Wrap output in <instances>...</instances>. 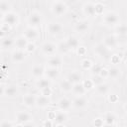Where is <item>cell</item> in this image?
Here are the masks:
<instances>
[{"mask_svg": "<svg viewBox=\"0 0 127 127\" xmlns=\"http://www.w3.org/2000/svg\"><path fill=\"white\" fill-rule=\"evenodd\" d=\"M103 23L108 27H115L117 24L120 23L119 14L115 11H107L102 16Z\"/></svg>", "mask_w": 127, "mask_h": 127, "instance_id": "1", "label": "cell"}, {"mask_svg": "<svg viewBox=\"0 0 127 127\" xmlns=\"http://www.w3.org/2000/svg\"><path fill=\"white\" fill-rule=\"evenodd\" d=\"M33 116L27 111H18L16 113V125L17 126H29L33 125Z\"/></svg>", "mask_w": 127, "mask_h": 127, "instance_id": "2", "label": "cell"}, {"mask_svg": "<svg viewBox=\"0 0 127 127\" xmlns=\"http://www.w3.org/2000/svg\"><path fill=\"white\" fill-rule=\"evenodd\" d=\"M51 11L55 16L61 17L65 15V13L67 12V6L62 1H55L51 6Z\"/></svg>", "mask_w": 127, "mask_h": 127, "instance_id": "3", "label": "cell"}, {"mask_svg": "<svg viewBox=\"0 0 127 127\" xmlns=\"http://www.w3.org/2000/svg\"><path fill=\"white\" fill-rule=\"evenodd\" d=\"M27 21H28L29 26L37 28L43 23V15L38 11H33L29 14Z\"/></svg>", "mask_w": 127, "mask_h": 127, "instance_id": "4", "label": "cell"}, {"mask_svg": "<svg viewBox=\"0 0 127 127\" xmlns=\"http://www.w3.org/2000/svg\"><path fill=\"white\" fill-rule=\"evenodd\" d=\"M2 21H3V23L9 25L10 27H14V26H17V24L19 23V16L17 13H15L13 11H9V12L3 14Z\"/></svg>", "mask_w": 127, "mask_h": 127, "instance_id": "5", "label": "cell"}, {"mask_svg": "<svg viewBox=\"0 0 127 127\" xmlns=\"http://www.w3.org/2000/svg\"><path fill=\"white\" fill-rule=\"evenodd\" d=\"M94 53L103 60H109L111 56V50L106 48L102 43H99L94 47Z\"/></svg>", "mask_w": 127, "mask_h": 127, "instance_id": "6", "label": "cell"}, {"mask_svg": "<svg viewBox=\"0 0 127 127\" xmlns=\"http://www.w3.org/2000/svg\"><path fill=\"white\" fill-rule=\"evenodd\" d=\"M23 37H24L28 42H35V41L38 40V38H39V32H38L37 28L29 26V27H27V28L24 30Z\"/></svg>", "mask_w": 127, "mask_h": 127, "instance_id": "7", "label": "cell"}, {"mask_svg": "<svg viewBox=\"0 0 127 127\" xmlns=\"http://www.w3.org/2000/svg\"><path fill=\"white\" fill-rule=\"evenodd\" d=\"M67 119H68V117H67L66 112L63 111V110H59V111L55 112V117L53 119L54 125H56V126H64Z\"/></svg>", "mask_w": 127, "mask_h": 127, "instance_id": "8", "label": "cell"}, {"mask_svg": "<svg viewBox=\"0 0 127 127\" xmlns=\"http://www.w3.org/2000/svg\"><path fill=\"white\" fill-rule=\"evenodd\" d=\"M41 52L47 57L54 56L57 53V45L52 42H46L41 47Z\"/></svg>", "mask_w": 127, "mask_h": 127, "instance_id": "9", "label": "cell"}, {"mask_svg": "<svg viewBox=\"0 0 127 127\" xmlns=\"http://www.w3.org/2000/svg\"><path fill=\"white\" fill-rule=\"evenodd\" d=\"M64 30V27L61 23L58 22H50L47 26V32L52 36H58L60 35Z\"/></svg>", "mask_w": 127, "mask_h": 127, "instance_id": "10", "label": "cell"}, {"mask_svg": "<svg viewBox=\"0 0 127 127\" xmlns=\"http://www.w3.org/2000/svg\"><path fill=\"white\" fill-rule=\"evenodd\" d=\"M102 44H103L106 48H108L109 50H113V49H115V48L117 47V45H118V40H117L116 36H114V35H107V36H105V37L103 38Z\"/></svg>", "mask_w": 127, "mask_h": 127, "instance_id": "11", "label": "cell"}, {"mask_svg": "<svg viewBox=\"0 0 127 127\" xmlns=\"http://www.w3.org/2000/svg\"><path fill=\"white\" fill-rule=\"evenodd\" d=\"M87 103H88V101H87V99H86L83 95H81V96H76V97L71 101L72 107L75 108V109H77V110H82V109H84V108L87 106Z\"/></svg>", "mask_w": 127, "mask_h": 127, "instance_id": "12", "label": "cell"}, {"mask_svg": "<svg viewBox=\"0 0 127 127\" xmlns=\"http://www.w3.org/2000/svg\"><path fill=\"white\" fill-rule=\"evenodd\" d=\"M19 95V89L15 84H8L4 88V96L8 98H16Z\"/></svg>", "mask_w": 127, "mask_h": 127, "instance_id": "13", "label": "cell"}, {"mask_svg": "<svg viewBox=\"0 0 127 127\" xmlns=\"http://www.w3.org/2000/svg\"><path fill=\"white\" fill-rule=\"evenodd\" d=\"M26 52L21 50H15L11 54V61L15 64H20L26 60Z\"/></svg>", "mask_w": 127, "mask_h": 127, "instance_id": "14", "label": "cell"}, {"mask_svg": "<svg viewBox=\"0 0 127 127\" xmlns=\"http://www.w3.org/2000/svg\"><path fill=\"white\" fill-rule=\"evenodd\" d=\"M50 104H51V99L49 96H45L42 94L39 96H36V106L38 108L44 109V108H47Z\"/></svg>", "mask_w": 127, "mask_h": 127, "instance_id": "15", "label": "cell"}, {"mask_svg": "<svg viewBox=\"0 0 127 127\" xmlns=\"http://www.w3.org/2000/svg\"><path fill=\"white\" fill-rule=\"evenodd\" d=\"M58 107L60 110L63 111H69L72 108V104H71V100L67 97H62L59 102H58Z\"/></svg>", "mask_w": 127, "mask_h": 127, "instance_id": "16", "label": "cell"}, {"mask_svg": "<svg viewBox=\"0 0 127 127\" xmlns=\"http://www.w3.org/2000/svg\"><path fill=\"white\" fill-rule=\"evenodd\" d=\"M122 75V70L120 67L112 66L109 69H107V78H110L112 80H116L120 78Z\"/></svg>", "mask_w": 127, "mask_h": 127, "instance_id": "17", "label": "cell"}, {"mask_svg": "<svg viewBox=\"0 0 127 127\" xmlns=\"http://www.w3.org/2000/svg\"><path fill=\"white\" fill-rule=\"evenodd\" d=\"M22 102H23V105H25L26 107L32 108V107L36 106V96L32 93H27L23 96Z\"/></svg>", "mask_w": 127, "mask_h": 127, "instance_id": "18", "label": "cell"}, {"mask_svg": "<svg viewBox=\"0 0 127 127\" xmlns=\"http://www.w3.org/2000/svg\"><path fill=\"white\" fill-rule=\"evenodd\" d=\"M82 12L84 15H86L87 17H95V9H94V3L92 2H86L83 4L82 6Z\"/></svg>", "mask_w": 127, "mask_h": 127, "instance_id": "19", "label": "cell"}, {"mask_svg": "<svg viewBox=\"0 0 127 127\" xmlns=\"http://www.w3.org/2000/svg\"><path fill=\"white\" fill-rule=\"evenodd\" d=\"M66 79L69 80L72 84L77 83V82H81L82 80V73L79 70H72L70 72H68Z\"/></svg>", "mask_w": 127, "mask_h": 127, "instance_id": "20", "label": "cell"}, {"mask_svg": "<svg viewBox=\"0 0 127 127\" xmlns=\"http://www.w3.org/2000/svg\"><path fill=\"white\" fill-rule=\"evenodd\" d=\"M47 66H51V67H60L63 64V60L61 57H58V56H51L48 58L47 60Z\"/></svg>", "mask_w": 127, "mask_h": 127, "instance_id": "21", "label": "cell"}, {"mask_svg": "<svg viewBox=\"0 0 127 127\" xmlns=\"http://www.w3.org/2000/svg\"><path fill=\"white\" fill-rule=\"evenodd\" d=\"M45 74L46 76L51 79V80H54V79H57L59 78L60 76V69L58 67H51V66H47L45 68Z\"/></svg>", "mask_w": 127, "mask_h": 127, "instance_id": "22", "label": "cell"}, {"mask_svg": "<svg viewBox=\"0 0 127 127\" xmlns=\"http://www.w3.org/2000/svg\"><path fill=\"white\" fill-rule=\"evenodd\" d=\"M31 74L34 78H40L45 74V67L41 64H35L31 68Z\"/></svg>", "mask_w": 127, "mask_h": 127, "instance_id": "23", "label": "cell"}, {"mask_svg": "<svg viewBox=\"0 0 127 127\" xmlns=\"http://www.w3.org/2000/svg\"><path fill=\"white\" fill-rule=\"evenodd\" d=\"M94 87H95V92L98 95H107L109 93V91H110L109 84L106 83L105 81L102 82V83H99V84L95 85Z\"/></svg>", "mask_w": 127, "mask_h": 127, "instance_id": "24", "label": "cell"}, {"mask_svg": "<svg viewBox=\"0 0 127 127\" xmlns=\"http://www.w3.org/2000/svg\"><path fill=\"white\" fill-rule=\"evenodd\" d=\"M102 119H103L104 125H106V126H114L116 124L117 117L113 112H107V113H105V115H104V117Z\"/></svg>", "mask_w": 127, "mask_h": 127, "instance_id": "25", "label": "cell"}, {"mask_svg": "<svg viewBox=\"0 0 127 127\" xmlns=\"http://www.w3.org/2000/svg\"><path fill=\"white\" fill-rule=\"evenodd\" d=\"M64 41H65L67 47L69 48V50H76L77 47L80 46V45H79V40H78L75 36H71V35H70V36H68Z\"/></svg>", "mask_w": 127, "mask_h": 127, "instance_id": "26", "label": "cell"}, {"mask_svg": "<svg viewBox=\"0 0 127 127\" xmlns=\"http://www.w3.org/2000/svg\"><path fill=\"white\" fill-rule=\"evenodd\" d=\"M88 29H89V24H88L87 21H78L74 25L75 32L80 33V34L85 33L86 31H88Z\"/></svg>", "mask_w": 127, "mask_h": 127, "instance_id": "27", "label": "cell"}, {"mask_svg": "<svg viewBox=\"0 0 127 127\" xmlns=\"http://www.w3.org/2000/svg\"><path fill=\"white\" fill-rule=\"evenodd\" d=\"M71 92H72L74 95H76V96H81V95H84V94L86 93V90H85V88L83 87V85H82L81 82H77V83L72 84Z\"/></svg>", "mask_w": 127, "mask_h": 127, "instance_id": "28", "label": "cell"}, {"mask_svg": "<svg viewBox=\"0 0 127 127\" xmlns=\"http://www.w3.org/2000/svg\"><path fill=\"white\" fill-rule=\"evenodd\" d=\"M27 44H28V41L23 36H20L16 40H14V47L16 48V50L25 51V48H26Z\"/></svg>", "mask_w": 127, "mask_h": 127, "instance_id": "29", "label": "cell"}, {"mask_svg": "<svg viewBox=\"0 0 127 127\" xmlns=\"http://www.w3.org/2000/svg\"><path fill=\"white\" fill-rule=\"evenodd\" d=\"M1 49L4 51H8L10 49H12L14 47V40L12 38H8V37H4L1 39Z\"/></svg>", "mask_w": 127, "mask_h": 127, "instance_id": "30", "label": "cell"}, {"mask_svg": "<svg viewBox=\"0 0 127 127\" xmlns=\"http://www.w3.org/2000/svg\"><path fill=\"white\" fill-rule=\"evenodd\" d=\"M51 84H52V82H51V79H49L48 77H40V78H38L37 79V81H36V86H37V88L38 89H43V88H45V87H49V86H51Z\"/></svg>", "mask_w": 127, "mask_h": 127, "instance_id": "31", "label": "cell"}, {"mask_svg": "<svg viewBox=\"0 0 127 127\" xmlns=\"http://www.w3.org/2000/svg\"><path fill=\"white\" fill-rule=\"evenodd\" d=\"M59 87L61 89L62 92H64V93H68V92H71V88H72V83L67 80L66 78L62 80L59 84Z\"/></svg>", "mask_w": 127, "mask_h": 127, "instance_id": "32", "label": "cell"}, {"mask_svg": "<svg viewBox=\"0 0 127 127\" xmlns=\"http://www.w3.org/2000/svg\"><path fill=\"white\" fill-rule=\"evenodd\" d=\"M127 34V27L125 23H119L115 26V35L119 37H125Z\"/></svg>", "mask_w": 127, "mask_h": 127, "instance_id": "33", "label": "cell"}, {"mask_svg": "<svg viewBox=\"0 0 127 127\" xmlns=\"http://www.w3.org/2000/svg\"><path fill=\"white\" fill-rule=\"evenodd\" d=\"M69 48L67 47L65 41H61L60 43L57 44V53L61 54V55H65L69 52Z\"/></svg>", "mask_w": 127, "mask_h": 127, "instance_id": "34", "label": "cell"}, {"mask_svg": "<svg viewBox=\"0 0 127 127\" xmlns=\"http://www.w3.org/2000/svg\"><path fill=\"white\" fill-rule=\"evenodd\" d=\"M9 11H11V5L7 1H1L0 0V12L2 14H5Z\"/></svg>", "mask_w": 127, "mask_h": 127, "instance_id": "35", "label": "cell"}, {"mask_svg": "<svg viewBox=\"0 0 127 127\" xmlns=\"http://www.w3.org/2000/svg\"><path fill=\"white\" fill-rule=\"evenodd\" d=\"M91 65H92V62L89 59H83L80 62V66L84 70H89L90 67H91Z\"/></svg>", "mask_w": 127, "mask_h": 127, "instance_id": "36", "label": "cell"}, {"mask_svg": "<svg viewBox=\"0 0 127 127\" xmlns=\"http://www.w3.org/2000/svg\"><path fill=\"white\" fill-rule=\"evenodd\" d=\"M104 8H105V6H104L102 3H100V2L95 3V4H94L95 15L97 16V15H102V14H104Z\"/></svg>", "mask_w": 127, "mask_h": 127, "instance_id": "37", "label": "cell"}, {"mask_svg": "<svg viewBox=\"0 0 127 127\" xmlns=\"http://www.w3.org/2000/svg\"><path fill=\"white\" fill-rule=\"evenodd\" d=\"M90 79H91L92 83L94 84V86L97 85V84H99V83L104 82V78L101 75H99V74H92V76H91Z\"/></svg>", "mask_w": 127, "mask_h": 127, "instance_id": "38", "label": "cell"}, {"mask_svg": "<svg viewBox=\"0 0 127 127\" xmlns=\"http://www.w3.org/2000/svg\"><path fill=\"white\" fill-rule=\"evenodd\" d=\"M102 67L103 66L101 64H92V65H91L89 70L91 71V74H99V72H100Z\"/></svg>", "mask_w": 127, "mask_h": 127, "instance_id": "39", "label": "cell"}, {"mask_svg": "<svg viewBox=\"0 0 127 127\" xmlns=\"http://www.w3.org/2000/svg\"><path fill=\"white\" fill-rule=\"evenodd\" d=\"M81 83H82V85H83V87L85 88L86 91H88V90H90L94 87V84L92 83L91 79H82Z\"/></svg>", "mask_w": 127, "mask_h": 127, "instance_id": "40", "label": "cell"}, {"mask_svg": "<svg viewBox=\"0 0 127 127\" xmlns=\"http://www.w3.org/2000/svg\"><path fill=\"white\" fill-rule=\"evenodd\" d=\"M36 51V46L33 42H28L26 48H25V52L28 53V54H31V53H34Z\"/></svg>", "mask_w": 127, "mask_h": 127, "instance_id": "41", "label": "cell"}, {"mask_svg": "<svg viewBox=\"0 0 127 127\" xmlns=\"http://www.w3.org/2000/svg\"><path fill=\"white\" fill-rule=\"evenodd\" d=\"M109 61L113 64H117L121 62V58L118 56V55H111L110 58H109Z\"/></svg>", "mask_w": 127, "mask_h": 127, "instance_id": "42", "label": "cell"}, {"mask_svg": "<svg viewBox=\"0 0 127 127\" xmlns=\"http://www.w3.org/2000/svg\"><path fill=\"white\" fill-rule=\"evenodd\" d=\"M52 88H51V86H49V87H45V88H43V89H41V94L42 95H45V96H51L52 95Z\"/></svg>", "mask_w": 127, "mask_h": 127, "instance_id": "43", "label": "cell"}, {"mask_svg": "<svg viewBox=\"0 0 127 127\" xmlns=\"http://www.w3.org/2000/svg\"><path fill=\"white\" fill-rule=\"evenodd\" d=\"M108 100L111 103H116L118 101V96L114 93H108Z\"/></svg>", "mask_w": 127, "mask_h": 127, "instance_id": "44", "label": "cell"}, {"mask_svg": "<svg viewBox=\"0 0 127 127\" xmlns=\"http://www.w3.org/2000/svg\"><path fill=\"white\" fill-rule=\"evenodd\" d=\"M76 53H77V55H79V56H84V55L86 54V49H85V47H83V46H78L77 49H76Z\"/></svg>", "mask_w": 127, "mask_h": 127, "instance_id": "45", "label": "cell"}, {"mask_svg": "<svg viewBox=\"0 0 127 127\" xmlns=\"http://www.w3.org/2000/svg\"><path fill=\"white\" fill-rule=\"evenodd\" d=\"M0 30H1V31H3L5 34H7V33H9V31L11 30V27H10L9 25H7V24L3 23V24H2V26H1V28H0Z\"/></svg>", "mask_w": 127, "mask_h": 127, "instance_id": "46", "label": "cell"}, {"mask_svg": "<svg viewBox=\"0 0 127 127\" xmlns=\"http://www.w3.org/2000/svg\"><path fill=\"white\" fill-rule=\"evenodd\" d=\"M93 125H95V126H103L104 125V123H103V119L102 118H95L94 119V121H93Z\"/></svg>", "mask_w": 127, "mask_h": 127, "instance_id": "47", "label": "cell"}, {"mask_svg": "<svg viewBox=\"0 0 127 127\" xmlns=\"http://www.w3.org/2000/svg\"><path fill=\"white\" fill-rule=\"evenodd\" d=\"M43 126H45V127H52V126H54V121L52 120V119H46L44 122H43Z\"/></svg>", "mask_w": 127, "mask_h": 127, "instance_id": "48", "label": "cell"}, {"mask_svg": "<svg viewBox=\"0 0 127 127\" xmlns=\"http://www.w3.org/2000/svg\"><path fill=\"white\" fill-rule=\"evenodd\" d=\"M99 75H101L104 79H105V78H107V68L102 67V68H101V70H100V72H99Z\"/></svg>", "mask_w": 127, "mask_h": 127, "instance_id": "49", "label": "cell"}, {"mask_svg": "<svg viewBox=\"0 0 127 127\" xmlns=\"http://www.w3.org/2000/svg\"><path fill=\"white\" fill-rule=\"evenodd\" d=\"M14 125H16V122L12 123V122H8V121H4V122L0 123V126H14Z\"/></svg>", "mask_w": 127, "mask_h": 127, "instance_id": "50", "label": "cell"}, {"mask_svg": "<svg viewBox=\"0 0 127 127\" xmlns=\"http://www.w3.org/2000/svg\"><path fill=\"white\" fill-rule=\"evenodd\" d=\"M4 88H5V86L0 83V97L4 96Z\"/></svg>", "mask_w": 127, "mask_h": 127, "instance_id": "51", "label": "cell"}, {"mask_svg": "<svg viewBox=\"0 0 127 127\" xmlns=\"http://www.w3.org/2000/svg\"><path fill=\"white\" fill-rule=\"evenodd\" d=\"M2 18H3V14H2L1 12H0V21L2 20Z\"/></svg>", "mask_w": 127, "mask_h": 127, "instance_id": "52", "label": "cell"}, {"mask_svg": "<svg viewBox=\"0 0 127 127\" xmlns=\"http://www.w3.org/2000/svg\"><path fill=\"white\" fill-rule=\"evenodd\" d=\"M50 1H53V0H50Z\"/></svg>", "mask_w": 127, "mask_h": 127, "instance_id": "53", "label": "cell"}, {"mask_svg": "<svg viewBox=\"0 0 127 127\" xmlns=\"http://www.w3.org/2000/svg\"><path fill=\"white\" fill-rule=\"evenodd\" d=\"M78 1H79V0H78Z\"/></svg>", "mask_w": 127, "mask_h": 127, "instance_id": "54", "label": "cell"}]
</instances>
